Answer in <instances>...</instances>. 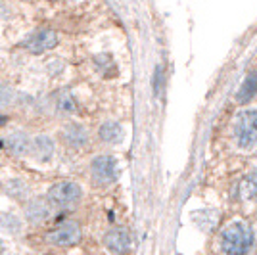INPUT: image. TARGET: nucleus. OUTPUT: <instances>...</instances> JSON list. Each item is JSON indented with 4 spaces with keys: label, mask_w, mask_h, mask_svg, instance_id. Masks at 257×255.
Wrapping results in <instances>:
<instances>
[{
    "label": "nucleus",
    "mask_w": 257,
    "mask_h": 255,
    "mask_svg": "<svg viewBox=\"0 0 257 255\" xmlns=\"http://www.w3.org/2000/svg\"><path fill=\"white\" fill-rule=\"evenodd\" d=\"M29 152L35 156V160H39L41 163H46L50 161V158L54 156V142L50 137L46 135H39L31 140L29 144Z\"/></svg>",
    "instance_id": "nucleus-9"
},
{
    "label": "nucleus",
    "mask_w": 257,
    "mask_h": 255,
    "mask_svg": "<svg viewBox=\"0 0 257 255\" xmlns=\"http://www.w3.org/2000/svg\"><path fill=\"white\" fill-rule=\"evenodd\" d=\"M58 44V35L52 29H39L25 39L23 46L31 54H44Z\"/></svg>",
    "instance_id": "nucleus-6"
},
{
    "label": "nucleus",
    "mask_w": 257,
    "mask_h": 255,
    "mask_svg": "<svg viewBox=\"0 0 257 255\" xmlns=\"http://www.w3.org/2000/svg\"><path fill=\"white\" fill-rule=\"evenodd\" d=\"M0 230L12 234V236L20 234L23 230L22 219H20L16 213H10V211L0 213Z\"/></svg>",
    "instance_id": "nucleus-16"
},
{
    "label": "nucleus",
    "mask_w": 257,
    "mask_h": 255,
    "mask_svg": "<svg viewBox=\"0 0 257 255\" xmlns=\"http://www.w3.org/2000/svg\"><path fill=\"white\" fill-rule=\"evenodd\" d=\"M64 140L67 142V146L71 148H83L88 140V135H86V129L83 125H77V123H71L64 129Z\"/></svg>",
    "instance_id": "nucleus-12"
},
{
    "label": "nucleus",
    "mask_w": 257,
    "mask_h": 255,
    "mask_svg": "<svg viewBox=\"0 0 257 255\" xmlns=\"http://www.w3.org/2000/svg\"><path fill=\"white\" fill-rule=\"evenodd\" d=\"M219 242L225 253H247L253 245V228L246 221H232L223 228Z\"/></svg>",
    "instance_id": "nucleus-1"
},
{
    "label": "nucleus",
    "mask_w": 257,
    "mask_h": 255,
    "mask_svg": "<svg viewBox=\"0 0 257 255\" xmlns=\"http://www.w3.org/2000/svg\"><path fill=\"white\" fill-rule=\"evenodd\" d=\"M81 240V226L75 221H65L58 228H54L52 232L46 234V242L58 247H71L79 244Z\"/></svg>",
    "instance_id": "nucleus-4"
},
{
    "label": "nucleus",
    "mask_w": 257,
    "mask_h": 255,
    "mask_svg": "<svg viewBox=\"0 0 257 255\" xmlns=\"http://www.w3.org/2000/svg\"><path fill=\"white\" fill-rule=\"evenodd\" d=\"M81 198H83V188L71 181L56 182L48 190V200L62 209H73L75 205H79Z\"/></svg>",
    "instance_id": "nucleus-2"
},
{
    "label": "nucleus",
    "mask_w": 257,
    "mask_h": 255,
    "mask_svg": "<svg viewBox=\"0 0 257 255\" xmlns=\"http://www.w3.org/2000/svg\"><path fill=\"white\" fill-rule=\"evenodd\" d=\"M92 179L100 186H107L117 179V160L111 156H98L90 163Z\"/></svg>",
    "instance_id": "nucleus-5"
},
{
    "label": "nucleus",
    "mask_w": 257,
    "mask_h": 255,
    "mask_svg": "<svg viewBox=\"0 0 257 255\" xmlns=\"http://www.w3.org/2000/svg\"><path fill=\"white\" fill-rule=\"evenodd\" d=\"M58 109L60 111H73L75 109V102L69 94H64L60 100H58Z\"/></svg>",
    "instance_id": "nucleus-18"
},
{
    "label": "nucleus",
    "mask_w": 257,
    "mask_h": 255,
    "mask_svg": "<svg viewBox=\"0 0 257 255\" xmlns=\"http://www.w3.org/2000/svg\"><path fill=\"white\" fill-rule=\"evenodd\" d=\"M29 144H31V139L23 131H16L4 140V146H6V150L10 152L12 156H25L29 152Z\"/></svg>",
    "instance_id": "nucleus-10"
},
{
    "label": "nucleus",
    "mask_w": 257,
    "mask_h": 255,
    "mask_svg": "<svg viewBox=\"0 0 257 255\" xmlns=\"http://www.w3.org/2000/svg\"><path fill=\"white\" fill-rule=\"evenodd\" d=\"M25 219L31 224H43L50 219V203L46 198H33L25 205Z\"/></svg>",
    "instance_id": "nucleus-7"
},
{
    "label": "nucleus",
    "mask_w": 257,
    "mask_h": 255,
    "mask_svg": "<svg viewBox=\"0 0 257 255\" xmlns=\"http://www.w3.org/2000/svg\"><path fill=\"white\" fill-rule=\"evenodd\" d=\"M234 137L238 146L244 150L253 148L257 144V111L246 109L242 111L234 125Z\"/></svg>",
    "instance_id": "nucleus-3"
},
{
    "label": "nucleus",
    "mask_w": 257,
    "mask_h": 255,
    "mask_svg": "<svg viewBox=\"0 0 257 255\" xmlns=\"http://www.w3.org/2000/svg\"><path fill=\"white\" fill-rule=\"evenodd\" d=\"M12 100H14V90H12V86L0 83V107L8 106Z\"/></svg>",
    "instance_id": "nucleus-17"
},
{
    "label": "nucleus",
    "mask_w": 257,
    "mask_h": 255,
    "mask_svg": "<svg viewBox=\"0 0 257 255\" xmlns=\"http://www.w3.org/2000/svg\"><path fill=\"white\" fill-rule=\"evenodd\" d=\"M238 192H240V198L242 200L257 203V171L249 173L247 177L242 179L240 186H238Z\"/></svg>",
    "instance_id": "nucleus-13"
},
{
    "label": "nucleus",
    "mask_w": 257,
    "mask_h": 255,
    "mask_svg": "<svg viewBox=\"0 0 257 255\" xmlns=\"http://www.w3.org/2000/svg\"><path fill=\"white\" fill-rule=\"evenodd\" d=\"M4 192L8 194V198L16 200V202H23L31 196V190H29V184L20 179V177H14V179H8L6 184H4Z\"/></svg>",
    "instance_id": "nucleus-11"
},
{
    "label": "nucleus",
    "mask_w": 257,
    "mask_h": 255,
    "mask_svg": "<svg viewBox=\"0 0 257 255\" xmlns=\"http://www.w3.org/2000/svg\"><path fill=\"white\" fill-rule=\"evenodd\" d=\"M100 139L107 144H117L123 140V129L115 121H107L100 127Z\"/></svg>",
    "instance_id": "nucleus-15"
},
{
    "label": "nucleus",
    "mask_w": 257,
    "mask_h": 255,
    "mask_svg": "<svg viewBox=\"0 0 257 255\" xmlns=\"http://www.w3.org/2000/svg\"><path fill=\"white\" fill-rule=\"evenodd\" d=\"M104 244L109 251H113V253H123V251H127L128 247H131V234H128L127 228H111L109 232L104 236Z\"/></svg>",
    "instance_id": "nucleus-8"
},
{
    "label": "nucleus",
    "mask_w": 257,
    "mask_h": 255,
    "mask_svg": "<svg viewBox=\"0 0 257 255\" xmlns=\"http://www.w3.org/2000/svg\"><path fill=\"white\" fill-rule=\"evenodd\" d=\"M255 92H257V71H253V73L247 75L246 81L242 83L238 94H236V102L238 104H246V102H249L255 96Z\"/></svg>",
    "instance_id": "nucleus-14"
}]
</instances>
